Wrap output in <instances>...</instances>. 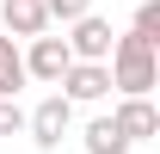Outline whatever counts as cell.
I'll return each mask as SVG.
<instances>
[{"label": "cell", "mask_w": 160, "mask_h": 154, "mask_svg": "<svg viewBox=\"0 0 160 154\" xmlns=\"http://www.w3.org/2000/svg\"><path fill=\"white\" fill-rule=\"evenodd\" d=\"M105 68H111V86H117L123 99H136V93H154V80H160V49L148 37H111V56H105Z\"/></svg>", "instance_id": "6da1fadb"}, {"label": "cell", "mask_w": 160, "mask_h": 154, "mask_svg": "<svg viewBox=\"0 0 160 154\" xmlns=\"http://www.w3.org/2000/svg\"><path fill=\"white\" fill-rule=\"evenodd\" d=\"M25 130H31V142H37L43 154H56V148H62V136L74 130V99L49 93L37 111H25Z\"/></svg>", "instance_id": "7a4b0ae2"}, {"label": "cell", "mask_w": 160, "mask_h": 154, "mask_svg": "<svg viewBox=\"0 0 160 154\" xmlns=\"http://www.w3.org/2000/svg\"><path fill=\"white\" fill-rule=\"evenodd\" d=\"M68 62H74V49H68V37H31V49H25V80H43V86H56L62 74H68Z\"/></svg>", "instance_id": "3957f363"}, {"label": "cell", "mask_w": 160, "mask_h": 154, "mask_svg": "<svg viewBox=\"0 0 160 154\" xmlns=\"http://www.w3.org/2000/svg\"><path fill=\"white\" fill-rule=\"evenodd\" d=\"M111 19H99V13H80L74 25H68V49H74V62H105L111 56Z\"/></svg>", "instance_id": "277c9868"}, {"label": "cell", "mask_w": 160, "mask_h": 154, "mask_svg": "<svg viewBox=\"0 0 160 154\" xmlns=\"http://www.w3.org/2000/svg\"><path fill=\"white\" fill-rule=\"evenodd\" d=\"M56 86H62V99L92 105V99H105V93H111V68H105V62H68V74H62Z\"/></svg>", "instance_id": "5b68a950"}, {"label": "cell", "mask_w": 160, "mask_h": 154, "mask_svg": "<svg viewBox=\"0 0 160 154\" xmlns=\"http://www.w3.org/2000/svg\"><path fill=\"white\" fill-rule=\"evenodd\" d=\"M111 117H117V130L129 136V142H148V136L160 130V111H154V99H148V93L117 99V111H111Z\"/></svg>", "instance_id": "8992f818"}, {"label": "cell", "mask_w": 160, "mask_h": 154, "mask_svg": "<svg viewBox=\"0 0 160 154\" xmlns=\"http://www.w3.org/2000/svg\"><path fill=\"white\" fill-rule=\"evenodd\" d=\"M0 25H6V37H37L49 31V13H43V0H0Z\"/></svg>", "instance_id": "52a82bcc"}, {"label": "cell", "mask_w": 160, "mask_h": 154, "mask_svg": "<svg viewBox=\"0 0 160 154\" xmlns=\"http://www.w3.org/2000/svg\"><path fill=\"white\" fill-rule=\"evenodd\" d=\"M80 142H86V154H129V148H136V142L117 130V117H92Z\"/></svg>", "instance_id": "ba28073f"}, {"label": "cell", "mask_w": 160, "mask_h": 154, "mask_svg": "<svg viewBox=\"0 0 160 154\" xmlns=\"http://www.w3.org/2000/svg\"><path fill=\"white\" fill-rule=\"evenodd\" d=\"M19 86H25V49L0 31V99H19Z\"/></svg>", "instance_id": "9c48e42d"}, {"label": "cell", "mask_w": 160, "mask_h": 154, "mask_svg": "<svg viewBox=\"0 0 160 154\" xmlns=\"http://www.w3.org/2000/svg\"><path fill=\"white\" fill-rule=\"evenodd\" d=\"M129 31H136V37H148V43L160 49V0H142V6H136V25H129Z\"/></svg>", "instance_id": "30bf717a"}, {"label": "cell", "mask_w": 160, "mask_h": 154, "mask_svg": "<svg viewBox=\"0 0 160 154\" xmlns=\"http://www.w3.org/2000/svg\"><path fill=\"white\" fill-rule=\"evenodd\" d=\"M43 13H49V19H62V25H74L80 13H92V0H43Z\"/></svg>", "instance_id": "8fae6325"}, {"label": "cell", "mask_w": 160, "mask_h": 154, "mask_svg": "<svg viewBox=\"0 0 160 154\" xmlns=\"http://www.w3.org/2000/svg\"><path fill=\"white\" fill-rule=\"evenodd\" d=\"M25 130V105L19 99H0V136H19Z\"/></svg>", "instance_id": "7c38bea8"}]
</instances>
